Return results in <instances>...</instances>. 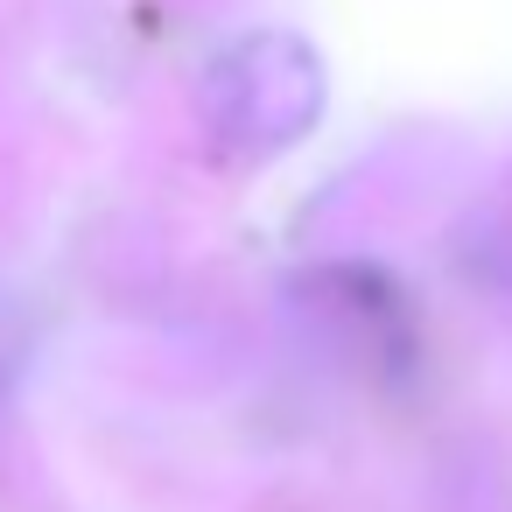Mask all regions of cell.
Instances as JSON below:
<instances>
[{"instance_id": "obj_1", "label": "cell", "mask_w": 512, "mask_h": 512, "mask_svg": "<svg viewBox=\"0 0 512 512\" xmlns=\"http://www.w3.org/2000/svg\"><path fill=\"white\" fill-rule=\"evenodd\" d=\"M197 113L218 141L246 155H274L302 141L323 113V64L295 36H239L197 78Z\"/></svg>"}]
</instances>
